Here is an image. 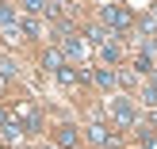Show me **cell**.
I'll return each mask as SVG.
<instances>
[{
  "label": "cell",
  "instance_id": "6da1fadb",
  "mask_svg": "<svg viewBox=\"0 0 157 149\" xmlns=\"http://www.w3.org/2000/svg\"><path fill=\"white\" fill-rule=\"evenodd\" d=\"M100 23H104L107 31H115V35H123V31H130V12L107 4V8H100Z\"/></svg>",
  "mask_w": 157,
  "mask_h": 149
},
{
  "label": "cell",
  "instance_id": "7a4b0ae2",
  "mask_svg": "<svg viewBox=\"0 0 157 149\" xmlns=\"http://www.w3.org/2000/svg\"><path fill=\"white\" fill-rule=\"evenodd\" d=\"M88 142L96 145V149H115V145H119V138H115L104 122H92V126H88Z\"/></svg>",
  "mask_w": 157,
  "mask_h": 149
},
{
  "label": "cell",
  "instance_id": "3957f363",
  "mask_svg": "<svg viewBox=\"0 0 157 149\" xmlns=\"http://www.w3.org/2000/svg\"><path fill=\"white\" fill-rule=\"evenodd\" d=\"M15 119H19L23 130H38V107L31 103V99H19V103H15Z\"/></svg>",
  "mask_w": 157,
  "mask_h": 149
},
{
  "label": "cell",
  "instance_id": "277c9868",
  "mask_svg": "<svg viewBox=\"0 0 157 149\" xmlns=\"http://www.w3.org/2000/svg\"><path fill=\"white\" fill-rule=\"evenodd\" d=\"M111 119L119 122L123 130L134 126V103H130V99H115V103H111Z\"/></svg>",
  "mask_w": 157,
  "mask_h": 149
},
{
  "label": "cell",
  "instance_id": "5b68a950",
  "mask_svg": "<svg viewBox=\"0 0 157 149\" xmlns=\"http://www.w3.org/2000/svg\"><path fill=\"white\" fill-rule=\"evenodd\" d=\"M84 80H88V73H81V69H61V73H58V84H61V88H77V84H84Z\"/></svg>",
  "mask_w": 157,
  "mask_h": 149
},
{
  "label": "cell",
  "instance_id": "8992f818",
  "mask_svg": "<svg viewBox=\"0 0 157 149\" xmlns=\"http://www.w3.org/2000/svg\"><path fill=\"white\" fill-rule=\"evenodd\" d=\"M42 65L50 69L54 76H58L61 69H65V54H61V50H46V54H42Z\"/></svg>",
  "mask_w": 157,
  "mask_h": 149
},
{
  "label": "cell",
  "instance_id": "52a82bcc",
  "mask_svg": "<svg viewBox=\"0 0 157 149\" xmlns=\"http://www.w3.org/2000/svg\"><path fill=\"white\" fill-rule=\"evenodd\" d=\"M96 50H100V61H104V65H115V61H119V42H115V38L104 42V46H96Z\"/></svg>",
  "mask_w": 157,
  "mask_h": 149
},
{
  "label": "cell",
  "instance_id": "ba28073f",
  "mask_svg": "<svg viewBox=\"0 0 157 149\" xmlns=\"http://www.w3.org/2000/svg\"><path fill=\"white\" fill-rule=\"evenodd\" d=\"M0 138H4V142H19V138H23V126H19V119H8L4 126H0Z\"/></svg>",
  "mask_w": 157,
  "mask_h": 149
},
{
  "label": "cell",
  "instance_id": "9c48e42d",
  "mask_svg": "<svg viewBox=\"0 0 157 149\" xmlns=\"http://www.w3.org/2000/svg\"><path fill=\"white\" fill-rule=\"evenodd\" d=\"M58 145L61 149H77V126H58Z\"/></svg>",
  "mask_w": 157,
  "mask_h": 149
},
{
  "label": "cell",
  "instance_id": "30bf717a",
  "mask_svg": "<svg viewBox=\"0 0 157 149\" xmlns=\"http://www.w3.org/2000/svg\"><path fill=\"white\" fill-rule=\"evenodd\" d=\"M138 27H142L150 38H157V8H150V12L142 15V23H138Z\"/></svg>",
  "mask_w": 157,
  "mask_h": 149
},
{
  "label": "cell",
  "instance_id": "8fae6325",
  "mask_svg": "<svg viewBox=\"0 0 157 149\" xmlns=\"http://www.w3.org/2000/svg\"><path fill=\"white\" fill-rule=\"evenodd\" d=\"M0 27H4V31H12V27H19V19H15V12H12V4H0Z\"/></svg>",
  "mask_w": 157,
  "mask_h": 149
},
{
  "label": "cell",
  "instance_id": "7c38bea8",
  "mask_svg": "<svg viewBox=\"0 0 157 149\" xmlns=\"http://www.w3.org/2000/svg\"><path fill=\"white\" fill-rule=\"evenodd\" d=\"M92 80H96L100 88H111V84H115V73H111V69L104 65V69H96V73H92Z\"/></svg>",
  "mask_w": 157,
  "mask_h": 149
},
{
  "label": "cell",
  "instance_id": "4fadbf2b",
  "mask_svg": "<svg viewBox=\"0 0 157 149\" xmlns=\"http://www.w3.org/2000/svg\"><path fill=\"white\" fill-rule=\"evenodd\" d=\"M134 69H138V73H157V61L150 58V54H138V58H134Z\"/></svg>",
  "mask_w": 157,
  "mask_h": 149
},
{
  "label": "cell",
  "instance_id": "5bb4252c",
  "mask_svg": "<svg viewBox=\"0 0 157 149\" xmlns=\"http://www.w3.org/2000/svg\"><path fill=\"white\" fill-rule=\"evenodd\" d=\"M23 8L35 12V15H46V12H50V0H23Z\"/></svg>",
  "mask_w": 157,
  "mask_h": 149
},
{
  "label": "cell",
  "instance_id": "9a60e30c",
  "mask_svg": "<svg viewBox=\"0 0 157 149\" xmlns=\"http://www.w3.org/2000/svg\"><path fill=\"white\" fill-rule=\"evenodd\" d=\"M65 54H69V58H81V54H84V42H81V38H65Z\"/></svg>",
  "mask_w": 157,
  "mask_h": 149
},
{
  "label": "cell",
  "instance_id": "2e32d148",
  "mask_svg": "<svg viewBox=\"0 0 157 149\" xmlns=\"http://www.w3.org/2000/svg\"><path fill=\"white\" fill-rule=\"evenodd\" d=\"M142 103H146V107H157V80L142 88Z\"/></svg>",
  "mask_w": 157,
  "mask_h": 149
},
{
  "label": "cell",
  "instance_id": "e0dca14e",
  "mask_svg": "<svg viewBox=\"0 0 157 149\" xmlns=\"http://www.w3.org/2000/svg\"><path fill=\"white\" fill-rule=\"evenodd\" d=\"M19 27H23V35H31V38H38V35H42V27H38L35 19H19Z\"/></svg>",
  "mask_w": 157,
  "mask_h": 149
},
{
  "label": "cell",
  "instance_id": "ac0fdd59",
  "mask_svg": "<svg viewBox=\"0 0 157 149\" xmlns=\"http://www.w3.org/2000/svg\"><path fill=\"white\" fill-rule=\"evenodd\" d=\"M8 80H12V76H8V73H0V92H8Z\"/></svg>",
  "mask_w": 157,
  "mask_h": 149
},
{
  "label": "cell",
  "instance_id": "d6986e66",
  "mask_svg": "<svg viewBox=\"0 0 157 149\" xmlns=\"http://www.w3.org/2000/svg\"><path fill=\"white\" fill-rule=\"evenodd\" d=\"M8 119H12V115H8V111H4V107H0V126H4V122H8Z\"/></svg>",
  "mask_w": 157,
  "mask_h": 149
},
{
  "label": "cell",
  "instance_id": "ffe728a7",
  "mask_svg": "<svg viewBox=\"0 0 157 149\" xmlns=\"http://www.w3.org/2000/svg\"><path fill=\"white\" fill-rule=\"evenodd\" d=\"M153 80H157V73H153Z\"/></svg>",
  "mask_w": 157,
  "mask_h": 149
}]
</instances>
